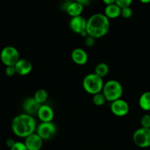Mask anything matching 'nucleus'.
Listing matches in <instances>:
<instances>
[{
    "mask_svg": "<svg viewBox=\"0 0 150 150\" xmlns=\"http://www.w3.org/2000/svg\"><path fill=\"white\" fill-rule=\"evenodd\" d=\"M66 11L69 16L71 17H76L82 14L84 10V6L79 1H70L66 5Z\"/></svg>",
    "mask_w": 150,
    "mask_h": 150,
    "instance_id": "15",
    "label": "nucleus"
},
{
    "mask_svg": "<svg viewBox=\"0 0 150 150\" xmlns=\"http://www.w3.org/2000/svg\"><path fill=\"white\" fill-rule=\"evenodd\" d=\"M141 2L143 4H149L150 3V0H141Z\"/></svg>",
    "mask_w": 150,
    "mask_h": 150,
    "instance_id": "29",
    "label": "nucleus"
},
{
    "mask_svg": "<svg viewBox=\"0 0 150 150\" xmlns=\"http://www.w3.org/2000/svg\"><path fill=\"white\" fill-rule=\"evenodd\" d=\"M132 141L140 148H148L150 146V129L140 127L134 132Z\"/></svg>",
    "mask_w": 150,
    "mask_h": 150,
    "instance_id": "6",
    "label": "nucleus"
},
{
    "mask_svg": "<svg viewBox=\"0 0 150 150\" xmlns=\"http://www.w3.org/2000/svg\"><path fill=\"white\" fill-rule=\"evenodd\" d=\"M1 61L6 67L14 66L20 59V54L19 51L15 47L8 45L1 50L0 53Z\"/></svg>",
    "mask_w": 150,
    "mask_h": 150,
    "instance_id": "5",
    "label": "nucleus"
},
{
    "mask_svg": "<svg viewBox=\"0 0 150 150\" xmlns=\"http://www.w3.org/2000/svg\"><path fill=\"white\" fill-rule=\"evenodd\" d=\"M5 74L8 77H13V76H15L16 74V72L14 66H8V67H6Z\"/></svg>",
    "mask_w": 150,
    "mask_h": 150,
    "instance_id": "25",
    "label": "nucleus"
},
{
    "mask_svg": "<svg viewBox=\"0 0 150 150\" xmlns=\"http://www.w3.org/2000/svg\"><path fill=\"white\" fill-rule=\"evenodd\" d=\"M57 133L55 125L51 122H41L37 125L36 133L44 140H49L54 136Z\"/></svg>",
    "mask_w": 150,
    "mask_h": 150,
    "instance_id": "7",
    "label": "nucleus"
},
{
    "mask_svg": "<svg viewBox=\"0 0 150 150\" xmlns=\"http://www.w3.org/2000/svg\"><path fill=\"white\" fill-rule=\"evenodd\" d=\"M33 98L38 103L43 105L48 99V92L44 89H39L34 94Z\"/></svg>",
    "mask_w": 150,
    "mask_h": 150,
    "instance_id": "19",
    "label": "nucleus"
},
{
    "mask_svg": "<svg viewBox=\"0 0 150 150\" xmlns=\"http://www.w3.org/2000/svg\"><path fill=\"white\" fill-rule=\"evenodd\" d=\"M132 0H116V4L121 10L127 7H130V5L132 4Z\"/></svg>",
    "mask_w": 150,
    "mask_h": 150,
    "instance_id": "22",
    "label": "nucleus"
},
{
    "mask_svg": "<svg viewBox=\"0 0 150 150\" xmlns=\"http://www.w3.org/2000/svg\"><path fill=\"white\" fill-rule=\"evenodd\" d=\"M103 79L95 73H89L84 77L82 81V86L87 93L94 95L101 92L104 86Z\"/></svg>",
    "mask_w": 150,
    "mask_h": 150,
    "instance_id": "4",
    "label": "nucleus"
},
{
    "mask_svg": "<svg viewBox=\"0 0 150 150\" xmlns=\"http://www.w3.org/2000/svg\"><path fill=\"white\" fill-rule=\"evenodd\" d=\"M71 59L75 64L78 65H85L88 60V56L86 51L80 48H76L72 51Z\"/></svg>",
    "mask_w": 150,
    "mask_h": 150,
    "instance_id": "14",
    "label": "nucleus"
},
{
    "mask_svg": "<svg viewBox=\"0 0 150 150\" xmlns=\"http://www.w3.org/2000/svg\"><path fill=\"white\" fill-rule=\"evenodd\" d=\"M132 16V10L130 7H127V8L122 9L121 10V16L125 19L130 18Z\"/></svg>",
    "mask_w": 150,
    "mask_h": 150,
    "instance_id": "23",
    "label": "nucleus"
},
{
    "mask_svg": "<svg viewBox=\"0 0 150 150\" xmlns=\"http://www.w3.org/2000/svg\"><path fill=\"white\" fill-rule=\"evenodd\" d=\"M12 131L19 138H26L36 131V121L33 117L23 113L16 116L11 123Z\"/></svg>",
    "mask_w": 150,
    "mask_h": 150,
    "instance_id": "2",
    "label": "nucleus"
},
{
    "mask_svg": "<svg viewBox=\"0 0 150 150\" xmlns=\"http://www.w3.org/2000/svg\"><path fill=\"white\" fill-rule=\"evenodd\" d=\"M43 139L36 133L25 138L24 144L28 150H40L43 146Z\"/></svg>",
    "mask_w": 150,
    "mask_h": 150,
    "instance_id": "11",
    "label": "nucleus"
},
{
    "mask_svg": "<svg viewBox=\"0 0 150 150\" xmlns=\"http://www.w3.org/2000/svg\"><path fill=\"white\" fill-rule=\"evenodd\" d=\"M86 26L87 20L82 16L71 18L69 21V27L72 32L79 34L83 37L88 36L86 32Z\"/></svg>",
    "mask_w": 150,
    "mask_h": 150,
    "instance_id": "8",
    "label": "nucleus"
},
{
    "mask_svg": "<svg viewBox=\"0 0 150 150\" xmlns=\"http://www.w3.org/2000/svg\"><path fill=\"white\" fill-rule=\"evenodd\" d=\"M95 40L96 39H94V38H91V37L90 36L85 37V45L88 47L94 46V44H95Z\"/></svg>",
    "mask_w": 150,
    "mask_h": 150,
    "instance_id": "26",
    "label": "nucleus"
},
{
    "mask_svg": "<svg viewBox=\"0 0 150 150\" xmlns=\"http://www.w3.org/2000/svg\"><path fill=\"white\" fill-rule=\"evenodd\" d=\"M115 2H116V1H114V0H104L103 1V3L105 4V6L110 5V4H114Z\"/></svg>",
    "mask_w": 150,
    "mask_h": 150,
    "instance_id": "28",
    "label": "nucleus"
},
{
    "mask_svg": "<svg viewBox=\"0 0 150 150\" xmlns=\"http://www.w3.org/2000/svg\"><path fill=\"white\" fill-rule=\"evenodd\" d=\"M41 105V104L38 103L34 99V98H28L24 101L22 107L25 114L32 117L33 115H37V113Z\"/></svg>",
    "mask_w": 150,
    "mask_h": 150,
    "instance_id": "13",
    "label": "nucleus"
},
{
    "mask_svg": "<svg viewBox=\"0 0 150 150\" xmlns=\"http://www.w3.org/2000/svg\"><path fill=\"white\" fill-rule=\"evenodd\" d=\"M10 150H28L25 146L24 143L21 142H16L13 146L10 148Z\"/></svg>",
    "mask_w": 150,
    "mask_h": 150,
    "instance_id": "24",
    "label": "nucleus"
},
{
    "mask_svg": "<svg viewBox=\"0 0 150 150\" xmlns=\"http://www.w3.org/2000/svg\"><path fill=\"white\" fill-rule=\"evenodd\" d=\"M140 108L146 111H150V92H145L140 96L138 100Z\"/></svg>",
    "mask_w": 150,
    "mask_h": 150,
    "instance_id": "17",
    "label": "nucleus"
},
{
    "mask_svg": "<svg viewBox=\"0 0 150 150\" xmlns=\"http://www.w3.org/2000/svg\"><path fill=\"white\" fill-rule=\"evenodd\" d=\"M15 143H16V142L12 139H8L7 141H6V144H7V146H8L10 149L13 146V145H14Z\"/></svg>",
    "mask_w": 150,
    "mask_h": 150,
    "instance_id": "27",
    "label": "nucleus"
},
{
    "mask_svg": "<svg viewBox=\"0 0 150 150\" xmlns=\"http://www.w3.org/2000/svg\"><path fill=\"white\" fill-rule=\"evenodd\" d=\"M37 116L41 122H51L54 119V113L51 106L43 104L40 106Z\"/></svg>",
    "mask_w": 150,
    "mask_h": 150,
    "instance_id": "10",
    "label": "nucleus"
},
{
    "mask_svg": "<svg viewBox=\"0 0 150 150\" xmlns=\"http://www.w3.org/2000/svg\"><path fill=\"white\" fill-rule=\"evenodd\" d=\"M123 92V86L120 82L116 80H109L106 81L101 91L106 100L110 103L121 99Z\"/></svg>",
    "mask_w": 150,
    "mask_h": 150,
    "instance_id": "3",
    "label": "nucleus"
},
{
    "mask_svg": "<svg viewBox=\"0 0 150 150\" xmlns=\"http://www.w3.org/2000/svg\"><path fill=\"white\" fill-rule=\"evenodd\" d=\"M16 74L24 76L29 74L32 70V64L26 59H20L14 65Z\"/></svg>",
    "mask_w": 150,
    "mask_h": 150,
    "instance_id": "12",
    "label": "nucleus"
},
{
    "mask_svg": "<svg viewBox=\"0 0 150 150\" xmlns=\"http://www.w3.org/2000/svg\"><path fill=\"white\" fill-rule=\"evenodd\" d=\"M121 9L116 5V2L110 5L105 6L104 15L109 19H115L121 16Z\"/></svg>",
    "mask_w": 150,
    "mask_h": 150,
    "instance_id": "16",
    "label": "nucleus"
},
{
    "mask_svg": "<svg viewBox=\"0 0 150 150\" xmlns=\"http://www.w3.org/2000/svg\"><path fill=\"white\" fill-rule=\"evenodd\" d=\"M110 110L112 113L117 117H124L129 113V105L126 101L121 98L111 103Z\"/></svg>",
    "mask_w": 150,
    "mask_h": 150,
    "instance_id": "9",
    "label": "nucleus"
},
{
    "mask_svg": "<svg viewBox=\"0 0 150 150\" xmlns=\"http://www.w3.org/2000/svg\"><path fill=\"white\" fill-rule=\"evenodd\" d=\"M110 20L102 13L92 15L87 20V35L94 39L105 36L110 30Z\"/></svg>",
    "mask_w": 150,
    "mask_h": 150,
    "instance_id": "1",
    "label": "nucleus"
},
{
    "mask_svg": "<svg viewBox=\"0 0 150 150\" xmlns=\"http://www.w3.org/2000/svg\"><path fill=\"white\" fill-rule=\"evenodd\" d=\"M141 127L150 129V114H146L141 119Z\"/></svg>",
    "mask_w": 150,
    "mask_h": 150,
    "instance_id": "21",
    "label": "nucleus"
},
{
    "mask_svg": "<svg viewBox=\"0 0 150 150\" xmlns=\"http://www.w3.org/2000/svg\"><path fill=\"white\" fill-rule=\"evenodd\" d=\"M95 71L94 73L99 76L100 78L103 79L109 73V67L106 63L104 62H100L97 64L95 67Z\"/></svg>",
    "mask_w": 150,
    "mask_h": 150,
    "instance_id": "18",
    "label": "nucleus"
},
{
    "mask_svg": "<svg viewBox=\"0 0 150 150\" xmlns=\"http://www.w3.org/2000/svg\"><path fill=\"white\" fill-rule=\"evenodd\" d=\"M92 101L93 103L95 105H96V106H101V105H103L105 103L107 100H106L102 92H100V93L93 95Z\"/></svg>",
    "mask_w": 150,
    "mask_h": 150,
    "instance_id": "20",
    "label": "nucleus"
}]
</instances>
